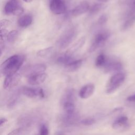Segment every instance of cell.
Segmentation results:
<instances>
[{"label": "cell", "mask_w": 135, "mask_h": 135, "mask_svg": "<svg viewBox=\"0 0 135 135\" xmlns=\"http://www.w3.org/2000/svg\"><path fill=\"white\" fill-rule=\"evenodd\" d=\"M25 56L16 54L10 56L0 65V77L16 73L24 62Z\"/></svg>", "instance_id": "obj_1"}, {"label": "cell", "mask_w": 135, "mask_h": 135, "mask_svg": "<svg viewBox=\"0 0 135 135\" xmlns=\"http://www.w3.org/2000/svg\"><path fill=\"white\" fill-rule=\"evenodd\" d=\"M125 78V74L122 72H118L113 74L108 82L106 88L107 93L111 94L114 92L123 84Z\"/></svg>", "instance_id": "obj_2"}, {"label": "cell", "mask_w": 135, "mask_h": 135, "mask_svg": "<svg viewBox=\"0 0 135 135\" xmlns=\"http://www.w3.org/2000/svg\"><path fill=\"white\" fill-rule=\"evenodd\" d=\"M78 31L76 28L72 27L65 32L57 41L58 46L62 49L66 48L76 37Z\"/></svg>", "instance_id": "obj_3"}, {"label": "cell", "mask_w": 135, "mask_h": 135, "mask_svg": "<svg viewBox=\"0 0 135 135\" xmlns=\"http://www.w3.org/2000/svg\"><path fill=\"white\" fill-rule=\"evenodd\" d=\"M110 36V33L107 31L100 32L98 33L95 36L93 42L89 49V52L90 53H92L98 48L102 46L108 40Z\"/></svg>", "instance_id": "obj_4"}, {"label": "cell", "mask_w": 135, "mask_h": 135, "mask_svg": "<svg viewBox=\"0 0 135 135\" xmlns=\"http://www.w3.org/2000/svg\"><path fill=\"white\" fill-rule=\"evenodd\" d=\"M46 70V66L43 64H36L28 65L22 69V73L26 77L43 73Z\"/></svg>", "instance_id": "obj_5"}, {"label": "cell", "mask_w": 135, "mask_h": 135, "mask_svg": "<svg viewBox=\"0 0 135 135\" xmlns=\"http://www.w3.org/2000/svg\"><path fill=\"white\" fill-rule=\"evenodd\" d=\"M4 13L7 15H20L23 12V8L18 4L17 1L11 0L4 6Z\"/></svg>", "instance_id": "obj_6"}, {"label": "cell", "mask_w": 135, "mask_h": 135, "mask_svg": "<svg viewBox=\"0 0 135 135\" xmlns=\"http://www.w3.org/2000/svg\"><path fill=\"white\" fill-rule=\"evenodd\" d=\"M50 8L54 14H62L65 12L66 9L65 0H50Z\"/></svg>", "instance_id": "obj_7"}, {"label": "cell", "mask_w": 135, "mask_h": 135, "mask_svg": "<svg viewBox=\"0 0 135 135\" xmlns=\"http://www.w3.org/2000/svg\"><path fill=\"white\" fill-rule=\"evenodd\" d=\"M21 92L25 96L29 98L39 97L41 98H43L45 96L44 91L41 88H34L24 86L21 89Z\"/></svg>", "instance_id": "obj_8"}, {"label": "cell", "mask_w": 135, "mask_h": 135, "mask_svg": "<svg viewBox=\"0 0 135 135\" xmlns=\"http://www.w3.org/2000/svg\"><path fill=\"white\" fill-rule=\"evenodd\" d=\"M21 79V75L15 73L11 75L6 76L3 83V87L6 90L11 89L16 86Z\"/></svg>", "instance_id": "obj_9"}, {"label": "cell", "mask_w": 135, "mask_h": 135, "mask_svg": "<svg viewBox=\"0 0 135 135\" xmlns=\"http://www.w3.org/2000/svg\"><path fill=\"white\" fill-rule=\"evenodd\" d=\"M103 68L105 72L110 73L121 71L123 68V66L122 63L118 61L108 59L105 64Z\"/></svg>", "instance_id": "obj_10"}, {"label": "cell", "mask_w": 135, "mask_h": 135, "mask_svg": "<svg viewBox=\"0 0 135 135\" xmlns=\"http://www.w3.org/2000/svg\"><path fill=\"white\" fill-rule=\"evenodd\" d=\"M94 90L95 87L93 84H87L80 89L79 91V96L82 99H88L92 95L94 92Z\"/></svg>", "instance_id": "obj_11"}, {"label": "cell", "mask_w": 135, "mask_h": 135, "mask_svg": "<svg viewBox=\"0 0 135 135\" xmlns=\"http://www.w3.org/2000/svg\"><path fill=\"white\" fill-rule=\"evenodd\" d=\"M90 8L89 4L87 2H82L76 6L71 11V14L74 16H78L85 13Z\"/></svg>", "instance_id": "obj_12"}, {"label": "cell", "mask_w": 135, "mask_h": 135, "mask_svg": "<svg viewBox=\"0 0 135 135\" xmlns=\"http://www.w3.org/2000/svg\"><path fill=\"white\" fill-rule=\"evenodd\" d=\"M47 78V74L45 73L35 74L28 77V83L32 85H38L43 83Z\"/></svg>", "instance_id": "obj_13"}, {"label": "cell", "mask_w": 135, "mask_h": 135, "mask_svg": "<svg viewBox=\"0 0 135 135\" xmlns=\"http://www.w3.org/2000/svg\"><path fill=\"white\" fill-rule=\"evenodd\" d=\"M85 42V37H82L80 38L73 45L71 46V47L68 49L65 54L67 55L72 56L73 54L78 51L80 48H81L84 44Z\"/></svg>", "instance_id": "obj_14"}, {"label": "cell", "mask_w": 135, "mask_h": 135, "mask_svg": "<svg viewBox=\"0 0 135 135\" xmlns=\"http://www.w3.org/2000/svg\"><path fill=\"white\" fill-rule=\"evenodd\" d=\"M82 64V60H73L65 65V70L68 72H73L78 70Z\"/></svg>", "instance_id": "obj_15"}, {"label": "cell", "mask_w": 135, "mask_h": 135, "mask_svg": "<svg viewBox=\"0 0 135 135\" xmlns=\"http://www.w3.org/2000/svg\"><path fill=\"white\" fill-rule=\"evenodd\" d=\"M128 118L126 116H121L118 118L112 123V127L114 129L118 130L124 127L127 124Z\"/></svg>", "instance_id": "obj_16"}, {"label": "cell", "mask_w": 135, "mask_h": 135, "mask_svg": "<svg viewBox=\"0 0 135 135\" xmlns=\"http://www.w3.org/2000/svg\"><path fill=\"white\" fill-rule=\"evenodd\" d=\"M32 22V17L30 15H25L21 17L17 22L18 25L21 27H26L29 26Z\"/></svg>", "instance_id": "obj_17"}, {"label": "cell", "mask_w": 135, "mask_h": 135, "mask_svg": "<svg viewBox=\"0 0 135 135\" xmlns=\"http://www.w3.org/2000/svg\"><path fill=\"white\" fill-rule=\"evenodd\" d=\"M21 93V91L18 90V91L15 92L12 94V95L11 97L9 100L8 101L7 106L8 108H12L16 104V103L17 102V101L20 98Z\"/></svg>", "instance_id": "obj_18"}, {"label": "cell", "mask_w": 135, "mask_h": 135, "mask_svg": "<svg viewBox=\"0 0 135 135\" xmlns=\"http://www.w3.org/2000/svg\"><path fill=\"white\" fill-rule=\"evenodd\" d=\"M54 48L52 46H50L44 49L39 50L37 53V55L41 57H47L51 55L53 52Z\"/></svg>", "instance_id": "obj_19"}, {"label": "cell", "mask_w": 135, "mask_h": 135, "mask_svg": "<svg viewBox=\"0 0 135 135\" xmlns=\"http://www.w3.org/2000/svg\"><path fill=\"white\" fill-rule=\"evenodd\" d=\"M107 57L103 54H99L95 60V65L99 68H103L107 60Z\"/></svg>", "instance_id": "obj_20"}, {"label": "cell", "mask_w": 135, "mask_h": 135, "mask_svg": "<svg viewBox=\"0 0 135 135\" xmlns=\"http://www.w3.org/2000/svg\"><path fill=\"white\" fill-rule=\"evenodd\" d=\"M104 5L101 3H95L92 5L89 9V13L91 15H94L98 13L101 9H103Z\"/></svg>", "instance_id": "obj_21"}, {"label": "cell", "mask_w": 135, "mask_h": 135, "mask_svg": "<svg viewBox=\"0 0 135 135\" xmlns=\"http://www.w3.org/2000/svg\"><path fill=\"white\" fill-rule=\"evenodd\" d=\"M73 61V59L72 57V56L67 55L66 54L60 56L57 60V62L59 64L64 65V66Z\"/></svg>", "instance_id": "obj_22"}, {"label": "cell", "mask_w": 135, "mask_h": 135, "mask_svg": "<svg viewBox=\"0 0 135 135\" xmlns=\"http://www.w3.org/2000/svg\"><path fill=\"white\" fill-rule=\"evenodd\" d=\"M64 110L67 114H73L75 111V105L72 102H65L64 103Z\"/></svg>", "instance_id": "obj_23"}, {"label": "cell", "mask_w": 135, "mask_h": 135, "mask_svg": "<svg viewBox=\"0 0 135 135\" xmlns=\"http://www.w3.org/2000/svg\"><path fill=\"white\" fill-rule=\"evenodd\" d=\"M135 23V14L129 17L127 20L123 23L122 28L123 30H126L131 27Z\"/></svg>", "instance_id": "obj_24"}, {"label": "cell", "mask_w": 135, "mask_h": 135, "mask_svg": "<svg viewBox=\"0 0 135 135\" xmlns=\"http://www.w3.org/2000/svg\"><path fill=\"white\" fill-rule=\"evenodd\" d=\"M17 36L18 31L16 30H12L8 32L7 37V40L10 43H13L17 38Z\"/></svg>", "instance_id": "obj_25"}, {"label": "cell", "mask_w": 135, "mask_h": 135, "mask_svg": "<svg viewBox=\"0 0 135 135\" xmlns=\"http://www.w3.org/2000/svg\"><path fill=\"white\" fill-rule=\"evenodd\" d=\"M8 31L5 29L0 30V45L4 44L7 40Z\"/></svg>", "instance_id": "obj_26"}, {"label": "cell", "mask_w": 135, "mask_h": 135, "mask_svg": "<svg viewBox=\"0 0 135 135\" xmlns=\"http://www.w3.org/2000/svg\"><path fill=\"white\" fill-rule=\"evenodd\" d=\"M95 122V120L93 118H85L81 121V124L85 126H92L93 124H94Z\"/></svg>", "instance_id": "obj_27"}, {"label": "cell", "mask_w": 135, "mask_h": 135, "mask_svg": "<svg viewBox=\"0 0 135 135\" xmlns=\"http://www.w3.org/2000/svg\"><path fill=\"white\" fill-rule=\"evenodd\" d=\"M49 129L47 127L45 124H42L40 128V135H48L49 134Z\"/></svg>", "instance_id": "obj_28"}, {"label": "cell", "mask_w": 135, "mask_h": 135, "mask_svg": "<svg viewBox=\"0 0 135 135\" xmlns=\"http://www.w3.org/2000/svg\"><path fill=\"white\" fill-rule=\"evenodd\" d=\"M107 21H108V17H107V15L103 14L101 16H100V17L99 18L98 22L99 25H102L104 24L107 22Z\"/></svg>", "instance_id": "obj_29"}, {"label": "cell", "mask_w": 135, "mask_h": 135, "mask_svg": "<svg viewBox=\"0 0 135 135\" xmlns=\"http://www.w3.org/2000/svg\"><path fill=\"white\" fill-rule=\"evenodd\" d=\"M10 24V22L7 20H0V30L5 28L8 26Z\"/></svg>", "instance_id": "obj_30"}, {"label": "cell", "mask_w": 135, "mask_h": 135, "mask_svg": "<svg viewBox=\"0 0 135 135\" xmlns=\"http://www.w3.org/2000/svg\"><path fill=\"white\" fill-rule=\"evenodd\" d=\"M21 132V129L17 128L16 129L13 130L11 132H10L9 133L7 134V135H19Z\"/></svg>", "instance_id": "obj_31"}, {"label": "cell", "mask_w": 135, "mask_h": 135, "mask_svg": "<svg viewBox=\"0 0 135 135\" xmlns=\"http://www.w3.org/2000/svg\"><path fill=\"white\" fill-rule=\"evenodd\" d=\"M127 100L130 102H135V94L129 96L127 98Z\"/></svg>", "instance_id": "obj_32"}, {"label": "cell", "mask_w": 135, "mask_h": 135, "mask_svg": "<svg viewBox=\"0 0 135 135\" xmlns=\"http://www.w3.org/2000/svg\"><path fill=\"white\" fill-rule=\"evenodd\" d=\"M123 108L122 107H118V108H116L115 109H114L112 111L113 112H117V111H122L123 110Z\"/></svg>", "instance_id": "obj_33"}, {"label": "cell", "mask_w": 135, "mask_h": 135, "mask_svg": "<svg viewBox=\"0 0 135 135\" xmlns=\"http://www.w3.org/2000/svg\"><path fill=\"white\" fill-rule=\"evenodd\" d=\"M7 121V119L4 118H0V126H2L3 124L5 123Z\"/></svg>", "instance_id": "obj_34"}, {"label": "cell", "mask_w": 135, "mask_h": 135, "mask_svg": "<svg viewBox=\"0 0 135 135\" xmlns=\"http://www.w3.org/2000/svg\"><path fill=\"white\" fill-rule=\"evenodd\" d=\"M99 2H107L109 1L110 0H97Z\"/></svg>", "instance_id": "obj_35"}, {"label": "cell", "mask_w": 135, "mask_h": 135, "mask_svg": "<svg viewBox=\"0 0 135 135\" xmlns=\"http://www.w3.org/2000/svg\"><path fill=\"white\" fill-rule=\"evenodd\" d=\"M24 2H27V3H29V2H31L32 0H23Z\"/></svg>", "instance_id": "obj_36"}, {"label": "cell", "mask_w": 135, "mask_h": 135, "mask_svg": "<svg viewBox=\"0 0 135 135\" xmlns=\"http://www.w3.org/2000/svg\"><path fill=\"white\" fill-rule=\"evenodd\" d=\"M2 53V50H1V49H0V56L1 55Z\"/></svg>", "instance_id": "obj_37"}]
</instances>
